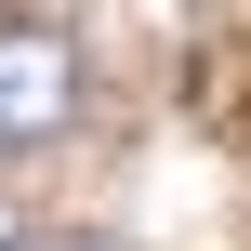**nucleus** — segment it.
<instances>
[{
  "label": "nucleus",
  "mask_w": 251,
  "mask_h": 251,
  "mask_svg": "<svg viewBox=\"0 0 251 251\" xmlns=\"http://www.w3.org/2000/svg\"><path fill=\"white\" fill-rule=\"evenodd\" d=\"M66 119H79V40L40 13H0V159L53 146Z\"/></svg>",
  "instance_id": "obj_1"
},
{
  "label": "nucleus",
  "mask_w": 251,
  "mask_h": 251,
  "mask_svg": "<svg viewBox=\"0 0 251 251\" xmlns=\"http://www.w3.org/2000/svg\"><path fill=\"white\" fill-rule=\"evenodd\" d=\"M0 251H13V238H0ZM40 251H119V238H40Z\"/></svg>",
  "instance_id": "obj_2"
}]
</instances>
